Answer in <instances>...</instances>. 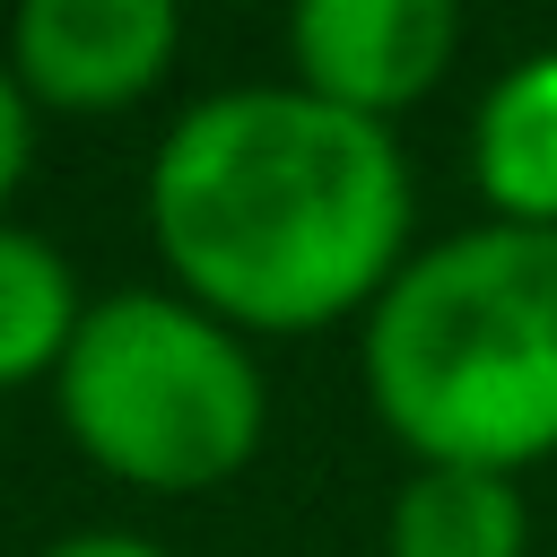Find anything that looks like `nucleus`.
Returning <instances> with one entry per match:
<instances>
[{
  "mask_svg": "<svg viewBox=\"0 0 557 557\" xmlns=\"http://www.w3.org/2000/svg\"><path fill=\"white\" fill-rule=\"evenodd\" d=\"M148 226L226 331H322L400 278L409 157L305 87H218L157 139Z\"/></svg>",
  "mask_w": 557,
  "mask_h": 557,
  "instance_id": "f257e3e1",
  "label": "nucleus"
},
{
  "mask_svg": "<svg viewBox=\"0 0 557 557\" xmlns=\"http://www.w3.org/2000/svg\"><path fill=\"white\" fill-rule=\"evenodd\" d=\"M366 400L426 470L557 453V226H461L366 313Z\"/></svg>",
  "mask_w": 557,
  "mask_h": 557,
  "instance_id": "f03ea898",
  "label": "nucleus"
},
{
  "mask_svg": "<svg viewBox=\"0 0 557 557\" xmlns=\"http://www.w3.org/2000/svg\"><path fill=\"white\" fill-rule=\"evenodd\" d=\"M52 400L96 470L157 496L235 479L261 453V418H270L252 348L209 305L165 287L96 296L52 374Z\"/></svg>",
  "mask_w": 557,
  "mask_h": 557,
  "instance_id": "7ed1b4c3",
  "label": "nucleus"
},
{
  "mask_svg": "<svg viewBox=\"0 0 557 557\" xmlns=\"http://www.w3.org/2000/svg\"><path fill=\"white\" fill-rule=\"evenodd\" d=\"M453 44H461L453 0H305L287 17L296 87L366 122L418 104L453 70Z\"/></svg>",
  "mask_w": 557,
  "mask_h": 557,
  "instance_id": "20e7f679",
  "label": "nucleus"
},
{
  "mask_svg": "<svg viewBox=\"0 0 557 557\" xmlns=\"http://www.w3.org/2000/svg\"><path fill=\"white\" fill-rule=\"evenodd\" d=\"M174 0H26L9 17V70L61 113H113L174 70Z\"/></svg>",
  "mask_w": 557,
  "mask_h": 557,
  "instance_id": "39448f33",
  "label": "nucleus"
},
{
  "mask_svg": "<svg viewBox=\"0 0 557 557\" xmlns=\"http://www.w3.org/2000/svg\"><path fill=\"white\" fill-rule=\"evenodd\" d=\"M470 183L505 226H557V44L496 70L470 122Z\"/></svg>",
  "mask_w": 557,
  "mask_h": 557,
  "instance_id": "423d86ee",
  "label": "nucleus"
},
{
  "mask_svg": "<svg viewBox=\"0 0 557 557\" xmlns=\"http://www.w3.org/2000/svg\"><path fill=\"white\" fill-rule=\"evenodd\" d=\"M531 513L496 470H409L383 522V557H522Z\"/></svg>",
  "mask_w": 557,
  "mask_h": 557,
  "instance_id": "0eeeda50",
  "label": "nucleus"
},
{
  "mask_svg": "<svg viewBox=\"0 0 557 557\" xmlns=\"http://www.w3.org/2000/svg\"><path fill=\"white\" fill-rule=\"evenodd\" d=\"M78 322H87V305H78V270L61 261V244L0 218V392L61 374Z\"/></svg>",
  "mask_w": 557,
  "mask_h": 557,
  "instance_id": "6e6552de",
  "label": "nucleus"
},
{
  "mask_svg": "<svg viewBox=\"0 0 557 557\" xmlns=\"http://www.w3.org/2000/svg\"><path fill=\"white\" fill-rule=\"evenodd\" d=\"M26 148H35V122H26V87H17V70H0V200L17 191V174H26Z\"/></svg>",
  "mask_w": 557,
  "mask_h": 557,
  "instance_id": "1a4fd4ad",
  "label": "nucleus"
},
{
  "mask_svg": "<svg viewBox=\"0 0 557 557\" xmlns=\"http://www.w3.org/2000/svg\"><path fill=\"white\" fill-rule=\"evenodd\" d=\"M44 557H174V548H157V540H139V531H70V540H52Z\"/></svg>",
  "mask_w": 557,
  "mask_h": 557,
  "instance_id": "9d476101",
  "label": "nucleus"
}]
</instances>
